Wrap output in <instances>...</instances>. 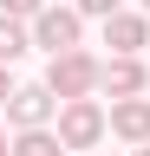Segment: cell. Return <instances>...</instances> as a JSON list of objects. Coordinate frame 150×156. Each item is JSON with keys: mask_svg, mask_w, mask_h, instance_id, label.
<instances>
[{"mask_svg": "<svg viewBox=\"0 0 150 156\" xmlns=\"http://www.w3.org/2000/svg\"><path fill=\"white\" fill-rule=\"evenodd\" d=\"M46 85L59 91V104H65V98H91V91L104 85V65H98L91 52L65 46V52H52V65H46Z\"/></svg>", "mask_w": 150, "mask_h": 156, "instance_id": "6da1fadb", "label": "cell"}, {"mask_svg": "<svg viewBox=\"0 0 150 156\" xmlns=\"http://www.w3.org/2000/svg\"><path fill=\"white\" fill-rule=\"evenodd\" d=\"M104 130H111V117H104L98 98H65V104H59V136H65V150H98Z\"/></svg>", "mask_w": 150, "mask_h": 156, "instance_id": "7a4b0ae2", "label": "cell"}, {"mask_svg": "<svg viewBox=\"0 0 150 156\" xmlns=\"http://www.w3.org/2000/svg\"><path fill=\"white\" fill-rule=\"evenodd\" d=\"M79 7H39V13H33V46H39L46 58L52 52H65V46H79Z\"/></svg>", "mask_w": 150, "mask_h": 156, "instance_id": "3957f363", "label": "cell"}, {"mask_svg": "<svg viewBox=\"0 0 150 156\" xmlns=\"http://www.w3.org/2000/svg\"><path fill=\"white\" fill-rule=\"evenodd\" d=\"M52 117H59V91H52V85H20V91L7 98V124H13V130L52 124Z\"/></svg>", "mask_w": 150, "mask_h": 156, "instance_id": "277c9868", "label": "cell"}, {"mask_svg": "<svg viewBox=\"0 0 150 156\" xmlns=\"http://www.w3.org/2000/svg\"><path fill=\"white\" fill-rule=\"evenodd\" d=\"M111 130L124 143H150V98L130 91V98H111Z\"/></svg>", "mask_w": 150, "mask_h": 156, "instance_id": "5b68a950", "label": "cell"}, {"mask_svg": "<svg viewBox=\"0 0 150 156\" xmlns=\"http://www.w3.org/2000/svg\"><path fill=\"white\" fill-rule=\"evenodd\" d=\"M104 46H111V52H144V46H150V20L118 7V13L104 20Z\"/></svg>", "mask_w": 150, "mask_h": 156, "instance_id": "8992f818", "label": "cell"}, {"mask_svg": "<svg viewBox=\"0 0 150 156\" xmlns=\"http://www.w3.org/2000/svg\"><path fill=\"white\" fill-rule=\"evenodd\" d=\"M144 85H150V72H144L137 52H118V58L104 65V91H111V98H130V91H144Z\"/></svg>", "mask_w": 150, "mask_h": 156, "instance_id": "52a82bcc", "label": "cell"}, {"mask_svg": "<svg viewBox=\"0 0 150 156\" xmlns=\"http://www.w3.org/2000/svg\"><path fill=\"white\" fill-rule=\"evenodd\" d=\"M26 46H33V20H20V13H0V65L26 58Z\"/></svg>", "mask_w": 150, "mask_h": 156, "instance_id": "ba28073f", "label": "cell"}, {"mask_svg": "<svg viewBox=\"0 0 150 156\" xmlns=\"http://www.w3.org/2000/svg\"><path fill=\"white\" fill-rule=\"evenodd\" d=\"M13 156H65V136L52 130V124H33L13 136Z\"/></svg>", "mask_w": 150, "mask_h": 156, "instance_id": "9c48e42d", "label": "cell"}, {"mask_svg": "<svg viewBox=\"0 0 150 156\" xmlns=\"http://www.w3.org/2000/svg\"><path fill=\"white\" fill-rule=\"evenodd\" d=\"M118 7H124V0H79V13H91V20H111Z\"/></svg>", "mask_w": 150, "mask_h": 156, "instance_id": "30bf717a", "label": "cell"}, {"mask_svg": "<svg viewBox=\"0 0 150 156\" xmlns=\"http://www.w3.org/2000/svg\"><path fill=\"white\" fill-rule=\"evenodd\" d=\"M39 7H46V0H0V13H20V20H33Z\"/></svg>", "mask_w": 150, "mask_h": 156, "instance_id": "8fae6325", "label": "cell"}, {"mask_svg": "<svg viewBox=\"0 0 150 156\" xmlns=\"http://www.w3.org/2000/svg\"><path fill=\"white\" fill-rule=\"evenodd\" d=\"M13 91H20V85H13V72L0 65V111H7V98H13Z\"/></svg>", "mask_w": 150, "mask_h": 156, "instance_id": "7c38bea8", "label": "cell"}, {"mask_svg": "<svg viewBox=\"0 0 150 156\" xmlns=\"http://www.w3.org/2000/svg\"><path fill=\"white\" fill-rule=\"evenodd\" d=\"M0 156H13V143H7V136H0Z\"/></svg>", "mask_w": 150, "mask_h": 156, "instance_id": "4fadbf2b", "label": "cell"}, {"mask_svg": "<svg viewBox=\"0 0 150 156\" xmlns=\"http://www.w3.org/2000/svg\"><path fill=\"white\" fill-rule=\"evenodd\" d=\"M137 156H150V143H137Z\"/></svg>", "mask_w": 150, "mask_h": 156, "instance_id": "5bb4252c", "label": "cell"}, {"mask_svg": "<svg viewBox=\"0 0 150 156\" xmlns=\"http://www.w3.org/2000/svg\"><path fill=\"white\" fill-rule=\"evenodd\" d=\"M144 13H150V0H144Z\"/></svg>", "mask_w": 150, "mask_h": 156, "instance_id": "9a60e30c", "label": "cell"}]
</instances>
